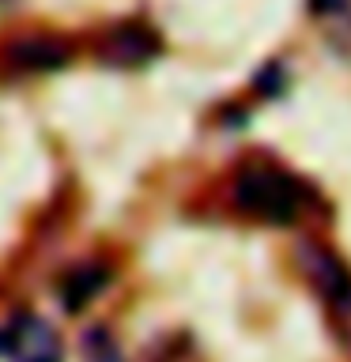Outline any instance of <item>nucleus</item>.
Wrapping results in <instances>:
<instances>
[{
  "label": "nucleus",
  "instance_id": "1",
  "mask_svg": "<svg viewBox=\"0 0 351 362\" xmlns=\"http://www.w3.org/2000/svg\"><path fill=\"white\" fill-rule=\"evenodd\" d=\"M306 185L291 170L276 163H246L238 166L234 185H231V204L253 223L268 226H291L306 211Z\"/></svg>",
  "mask_w": 351,
  "mask_h": 362
},
{
  "label": "nucleus",
  "instance_id": "2",
  "mask_svg": "<svg viewBox=\"0 0 351 362\" xmlns=\"http://www.w3.org/2000/svg\"><path fill=\"white\" fill-rule=\"evenodd\" d=\"M0 351L8 355V362H64L57 328L34 313L11 317V325L0 336Z\"/></svg>",
  "mask_w": 351,
  "mask_h": 362
},
{
  "label": "nucleus",
  "instance_id": "3",
  "mask_svg": "<svg viewBox=\"0 0 351 362\" xmlns=\"http://www.w3.org/2000/svg\"><path fill=\"white\" fill-rule=\"evenodd\" d=\"M302 264H306V276L313 279V287L321 291V298L328 305H336L340 313H351V272L344 268V260L333 257L325 245L306 242Z\"/></svg>",
  "mask_w": 351,
  "mask_h": 362
},
{
  "label": "nucleus",
  "instance_id": "4",
  "mask_svg": "<svg viewBox=\"0 0 351 362\" xmlns=\"http://www.w3.org/2000/svg\"><path fill=\"white\" fill-rule=\"evenodd\" d=\"M159 53V38L155 30L140 19H125L117 27L106 30V38L98 42V57L110 64H125V68H136V64H147L151 57Z\"/></svg>",
  "mask_w": 351,
  "mask_h": 362
},
{
  "label": "nucleus",
  "instance_id": "5",
  "mask_svg": "<svg viewBox=\"0 0 351 362\" xmlns=\"http://www.w3.org/2000/svg\"><path fill=\"white\" fill-rule=\"evenodd\" d=\"M68 42L53 38V34H30V38H16L8 45L4 61L11 72H27V76H38V72H53V68L68 64Z\"/></svg>",
  "mask_w": 351,
  "mask_h": 362
},
{
  "label": "nucleus",
  "instance_id": "6",
  "mask_svg": "<svg viewBox=\"0 0 351 362\" xmlns=\"http://www.w3.org/2000/svg\"><path fill=\"white\" fill-rule=\"evenodd\" d=\"M106 276H110V272L102 264H79V268H72L64 276V283H61L64 310H84V305L95 298L102 287H106Z\"/></svg>",
  "mask_w": 351,
  "mask_h": 362
},
{
  "label": "nucleus",
  "instance_id": "7",
  "mask_svg": "<svg viewBox=\"0 0 351 362\" xmlns=\"http://www.w3.org/2000/svg\"><path fill=\"white\" fill-rule=\"evenodd\" d=\"M351 4V0H310V11H317V16H336V11H344Z\"/></svg>",
  "mask_w": 351,
  "mask_h": 362
}]
</instances>
